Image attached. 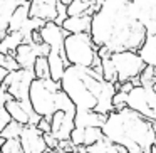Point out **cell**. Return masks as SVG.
<instances>
[{"mask_svg":"<svg viewBox=\"0 0 156 153\" xmlns=\"http://www.w3.org/2000/svg\"><path fill=\"white\" fill-rule=\"evenodd\" d=\"M128 108L134 109L146 119L156 123V91L153 86H134L128 93Z\"/></svg>","mask_w":156,"mask_h":153,"instance_id":"52a82bcc","label":"cell"},{"mask_svg":"<svg viewBox=\"0 0 156 153\" xmlns=\"http://www.w3.org/2000/svg\"><path fill=\"white\" fill-rule=\"evenodd\" d=\"M41 35H42L45 44L51 46V51H57V52H61V54L66 56L64 44H66V37H67L69 34L62 29V25L55 24V22H47V24L41 29Z\"/></svg>","mask_w":156,"mask_h":153,"instance_id":"4fadbf2b","label":"cell"},{"mask_svg":"<svg viewBox=\"0 0 156 153\" xmlns=\"http://www.w3.org/2000/svg\"><path fill=\"white\" fill-rule=\"evenodd\" d=\"M29 4L25 0H0V35L5 37L9 34V24L12 15L20 5Z\"/></svg>","mask_w":156,"mask_h":153,"instance_id":"9a60e30c","label":"cell"},{"mask_svg":"<svg viewBox=\"0 0 156 153\" xmlns=\"http://www.w3.org/2000/svg\"><path fill=\"white\" fill-rule=\"evenodd\" d=\"M61 88L77 109L96 111L106 116L114 111L112 101L118 88L92 67L69 66L61 79Z\"/></svg>","mask_w":156,"mask_h":153,"instance_id":"7a4b0ae2","label":"cell"},{"mask_svg":"<svg viewBox=\"0 0 156 153\" xmlns=\"http://www.w3.org/2000/svg\"><path fill=\"white\" fill-rule=\"evenodd\" d=\"M154 82H156V67L146 66L144 71L139 76V84L141 86H154Z\"/></svg>","mask_w":156,"mask_h":153,"instance_id":"83f0119b","label":"cell"},{"mask_svg":"<svg viewBox=\"0 0 156 153\" xmlns=\"http://www.w3.org/2000/svg\"><path fill=\"white\" fill-rule=\"evenodd\" d=\"M98 9L94 7L91 0H74L71 5H67L69 17H79V15H94Z\"/></svg>","mask_w":156,"mask_h":153,"instance_id":"44dd1931","label":"cell"},{"mask_svg":"<svg viewBox=\"0 0 156 153\" xmlns=\"http://www.w3.org/2000/svg\"><path fill=\"white\" fill-rule=\"evenodd\" d=\"M138 54L141 56V59L144 61L146 66L156 67V34H148L143 42V46L139 47Z\"/></svg>","mask_w":156,"mask_h":153,"instance_id":"d6986e66","label":"cell"},{"mask_svg":"<svg viewBox=\"0 0 156 153\" xmlns=\"http://www.w3.org/2000/svg\"><path fill=\"white\" fill-rule=\"evenodd\" d=\"M34 79V69H19V71L10 72L2 81V88L7 89L14 96V99L24 103V104H30V86Z\"/></svg>","mask_w":156,"mask_h":153,"instance_id":"ba28073f","label":"cell"},{"mask_svg":"<svg viewBox=\"0 0 156 153\" xmlns=\"http://www.w3.org/2000/svg\"><path fill=\"white\" fill-rule=\"evenodd\" d=\"M59 10H61L59 0H30V19L57 24Z\"/></svg>","mask_w":156,"mask_h":153,"instance_id":"8fae6325","label":"cell"},{"mask_svg":"<svg viewBox=\"0 0 156 153\" xmlns=\"http://www.w3.org/2000/svg\"><path fill=\"white\" fill-rule=\"evenodd\" d=\"M44 138H45V143H47L49 150H52V151H57L59 145H61V141H59L57 138H55L52 133H44Z\"/></svg>","mask_w":156,"mask_h":153,"instance_id":"f546056e","label":"cell"},{"mask_svg":"<svg viewBox=\"0 0 156 153\" xmlns=\"http://www.w3.org/2000/svg\"><path fill=\"white\" fill-rule=\"evenodd\" d=\"M153 88H154V91H156V82H154V86H153Z\"/></svg>","mask_w":156,"mask_h":153,"instance_id":"e575fe53","label":"cell"},{"mask_svg":"<svg viewBox=\"0 0 156 153\" xmlns=\"http://www.w3.org/2000/svg\"><path fill=\"white\" fill-rule=\"evenodd\" d=\"M0 140H2V138H0ZM0 153H24L20 138L2 140V145H0Z\"/></svg>","mask_w":156,"mask_h":153,"instance_id":"d4e9b609","label":"cell"},{"mask_svg":"<svg viewBox=\"0 0 156 153\" xmlns=\"http://www.w3.org/2000/svg\"><path fill=\"white\" fill-rule=\"evenodd\" d=\"M0 67L7 69L9 72L22 69L20 64L17 62V59H15V56H12V54H0Z\"/></svg>","mask_w":156,"mask_h":153,"instance_id":"4316f807","label":"cell"},{"mask_svg":"<svg viewBox=\"0 0 156 153\" xmlns=\"http://www.w3.org/2000/svg\"><path fill=\"white\" fill-rule=\"evenodd\" d=\"M91 35L96 46L112 52H138L148 31L133 9L131 0H106L92 15Z\"/></svg>","mask_w":156,"mask_h":153,"instance_id":"6da1fadb","label":"cell"},{"mask_svg":"<svg viewBox=\"0 0 156 153\" xmlns=\"http://www.w3.org/2000/svg\"><path fill=\"white\" fill-rule=\"evenodd\" d=\"M37 128L41 129L42 133H52V125H51V119H47V118H41V121L37 123Z\"/></svg>","mask_w":156,"mask_h":153,"instance_id":"4dcf8cb0","label":"cell"},{"mask_svg":"<svg viewBox=\"0 0 156 153\" xmlns=\"http://www.w3.org/2000/svg\"><path fill=\"white\" fill-rule=\"evenodd\" d=\"M20 143L24 153H47L49 146L45 143L44 133L34 125H25L20 135Z\"/></svg>","mask_w":156,"mask_h":153,"instance_id":"30bf717a","label":"cell"},{"mask_svg":"<svg viewBox=\"0 0 156 153\" xmlns=\"http://www.w3.org/2000/svg\"><path fill=\"white\" fill-rule=\"evenodd\" d=\"M34 74H35V79H52L51 78V66H49L47 56H41V57L35 61Z\"/></svg>","mask_w":156,"mask_h":153,"instance_id":"603a6c76","label":"cell"},{"mask_svg":"<svg viewBox=\"0 0 156 153\" xmlns=\"http://www.w3.org/2000/svg\"><path fill=\"white\" fill-rule=\"evenodd\" d=\"M131 4L148 34H156V0H131Z\"/></svg>","mask_w":156,"mask_h":153,"instance_id":"7c38bea8","label":"cell"},{"mask_svg":"<svg viewBox=\"0 0 156 153\" xmlns=\"http://www.w3.org/2000/svg\"><path fill=\"white\" fill-rule=\"evenodd\" d=\"M30 104L39 116L47 119L57 111H64L72 118L77 113L72 99L62 91L61 82L54 79H34L30 86Z\"/></svg>","mask_w":156,"mask_h":153,"instance_id":"277c9868","label":"cell"},{"mask_svg":"<svg viewBox=\"0 0 156 153\" xmlns=\"http://www.w3.org/2000/svg\"><path fill=\"white\" fill-rule=\"evenodd\" d=\"M92 15H79V17H67L62 22V29L67 34H84L91 32Z\"/></svg>","mask_w":156,"mask_h":153,"instance_id":"e0dca14e","label":"cell"},{"mask_svg":"<svg viewBox=\"0 0 156 153\" xmlns=\"http://www.w3.org/2000/svg\"><path fill=\"white\" fill-rule=\"evenodd\" d=\"M106 115L96 111H86V109H77L74 116L76 128H102L106 123Z\"/></svg>","mask_w":156,"mask_h":153,"instance_id":"2e32d148","label":"cell"},{"mask_svg":"<svg viewBox=\"0 0 156 153\" xmlns=\"http://www.w3.org/2000/svg\"><path fill=\"white\" fill-rule=\"evenodd\" d=\"M98 52H99V57H101V59H109L112 54H114V52L109 51L108 47H99V51H98Z\"/></svg>","mask_w":156,"mask_h":153,"instance_id":"1f68e13d","label":"cell"},{"mask_svg":"<svg viewBox=\"0 0 156 153\" xmlns=\"http://www.w3.org/2000/svg\"><path fill=\"white\" fill-rule=\"evenodd\" d=\"M12 121H14V118H12V115L9 113V109L5 108V106H2V109H0V129L7 128Z\"/></svg>","mask_w":156,"mask_h":153,"instance_id":"f1b7e54d","label":"cell"},{"mask_svg":"<svg viewBox=\"0 0 156 153\" xmlns=\"http://www.w3.org/2000/svg\"><path fill=\"white\" fill-rule=\"evenodd\" d=\"M66 57L71 66L92 67L101 72L102 59L99 57V46L94 44L91 32L84 34H69L64 44Z\"/></svg>","mask_w":156,"mask_h":153,"instance_id":"5b68a950","label":"cell"},{"mask_svg":"<svg viewBox=\"0 0 156 153\" xmlns=\"http://www.w3.org/2000/svg\"><path fill=\"white\" fill-rule=\"evenodd\" d=\"M111 61L114 64L116 74H118V82L134 81V79H138L141 76V72L146 67L144 61L136 51L114 52L111 56Z\"/></svg>","mask_w":156,"mask_h":153,"instance_id":"8992f818","label":"cell"},{"mask_svg":"<svg viewBox=\"0 0 156 153\" xmlns=\"http://www.w3.org/2000/svg\"><path fill=\"white\" fill-rule=\"evenodd\" d=\"M25 2H30V0H25Z\"/></svg>","mask_w":156,"mask_h":153,"instance_id":"d590c367","label":"cell"},{"mask_svg":"<svg viewBox=\"0 0 156 153\" xmlns=\"http://www.w3.org/2000/svg\"><path fill=\"white\" fill-rule=\"evenodd\" d=\"M22 129H24V125L17 121H12L7 128L0 129V138L2 140H10V138H20L22 135Z\"/></svg>","mask_w":156,"mask_h":153,"instance_id":"484cf974","label":"cell"},{"mask_svg":"<svg viewBox=\"0 0 156 153\" xmlns=\"http://www.w3.org/2000/svg\"><path fill=\"white\" fill-rule=\"evenodd\" d=\"M51 54V46L49 44H34V42H24L19 46L15 51V59L20 64L22 69H34L35 61L41 56H49Z\"/></svg>","mask_w":156,"mask_h":153,"instance_id":"9c48e42d","label":"cell"},{"mask_svg":"<svg viewBox=\"0 0 156 153\" xmlns=\"http://www.w3.org/2000/svg\"><path fill=\"white\" fill-rule=\"evenodd\" d=\"M59 2H61V4H64V5H71L74 0H59Z\"/></svg>","mask_w":156,"mask_h":153,"instance_id":"836d02e7","label":"cell"},{"mask_svg":"<svg viewBox=\"0 0 156 153\" xmlns=\"http://www.w3.org/2000/svg\"><path fill=\"white\" fill-rule=\"evenodd\" d=\"M29 22H30V2L20 5L15 10L9 24V32H24Z\"/></svg>","mask_w":156,"mask_h":153,"instance_id":"ac0fdd59","label":"cell"},{"mask_svg":"<svg viewBox=\"0 0 156 153\" xmlns=\"http://www.w3.org/2000/svg\"><path fill=\"white\" fill-rule=\"evenodd\" d=\"M102 131L109 141L122 146L128 153H151L156 145L154 123L128 106L109 113Z\"/></svg>","mask_w":156,"mask_h":153,"instance_id":"3957f363","label":"cell"},{"mask_svg":"<svg viewBox=\"0 0 156 153\" xmlns=\"http://www.w3.org/2000/svg\"><path fill=\"white\" fill-rule=\"evenodd\" d=\"M64 153H89V151H87V148H84V146H79V148L69 150V151H64Z\"/></svg>","mask_w":156,"mask_h":153,"instance_id":"d6a6232c","label":"cell"},{"mask_svg":"<svg viewBox=\"0 0 156 153\" xmlns=\"http://www.w3.org/2000/svg\"><path fill=\"white\" fill-rule=\"evenodd\" d=\"M51 125H52V135H54L59 141L71 140L72 131L76 129L74 118L69 116L67 113H64V111L55 113V115L51 118Z\"/></svg>","mask_w":156,"mask_h":153,"instance_id":"5bb4252c","label":"cell"},{"mask_svg":"<svg viewBox=\"0 0 156 153\" xmlns=\"http://www.w3.org/2000/svg\"><path fill=\"white\" fill-rule=\"evenodd\" d=\"M87 151L89 153H128L122 146L109 141L108 138L99 141V143H96V145H92V146H87Z\"/></svg>","mask_w":156,"mask_h":153,"instance_id":"7402d4cb","label":"cell"},{"mask_svg":"<svg viewBox=\"0 0 156 153\" xmlns=\"http://www.w3.org/2000/svg\"><path fill=\"white\" fill-rule=\"evenodd\" d=\"M25 42V37L22 32H9L5 37H2L0 42V54H12L15 56V51L19 49V46H22Z\"/></svg>","mask_w":156,"mask_h":153,"instance_id":"ffe728a7","label":"cell"},{"mask_svg":"<svg viewBox=\"0 0 156 153\" xmlns=\"http://www.w3.org/2000/svg\"><path fill=\"white\" fill-rule=\"evenodd\" d=\"M102 140H106L102 128H86L84 129V148L96 145V143L102 141Z\"/></svg>","mask_w":156,"mask_h":153,"instance_id":"cb8c5ba5","label":"cell"}]
</instances>
